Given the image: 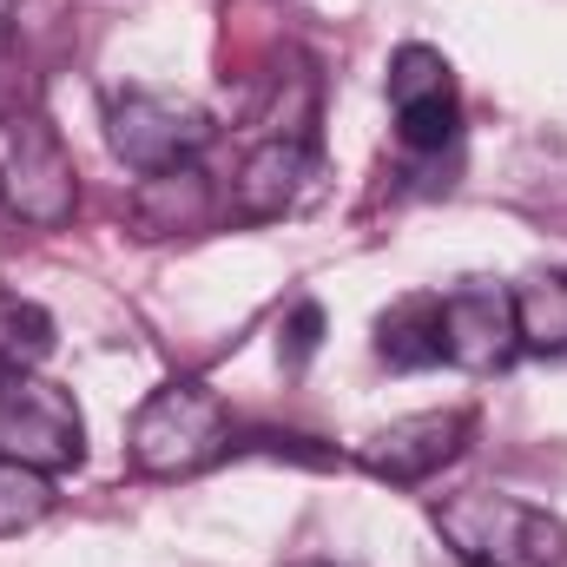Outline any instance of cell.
Segmentation results:
<instances>
[{
  "mask_svg": "<svg viewBox=\"0 0 567 567\" xmlns=\"http://www.w3.org/2000/svg\"><path fill=\"white\" fill-rule=\"evenodd\" d=\"M429 522L462 567H567V522L508 488L435 495Z\"/></svg>",
  "mask_w": 567,
  "mask_h": 567,
  "instance_id": "1",
  "label": "cell"
},
{
  "mask_svg": "<svg viewBox=\"0 0 567 567\" xmlns=\"http://www.w3.org/2000/svg\"><path fill=\"white\" fill-rule=\"evenodd\" d=\"M225 442H231V416H225L218 390L198 383V377L158 383L140 403L133 429H126V455H133V468L152 475V482H178V475L212 468L225 455Z\"/></svg>",
  "mask_w": 567,
  "mask_h": 567,
  "instance_id": "2",
  "label": "cell"
},
{
  "mask_svg": "<svg viewBox=\"0 0 567 567\" xmlns=\"http://www.w3.org/2000/svg\"><path fill=\"white\" fill-rule=\"evenodd\" d=\"M0 205L33 231L66 225L73 205H80L73 152L60 140V126L47 113H33V106L0 113Z\"/></svg>",
  "mask_w": 567,
  "mask_h": 567,
  "instance_id": "3",
  "label": "cell"
},
{
  "mask_svg": "<svg viewBox=\"0 0 567 567\" xmlns=\"http://www.w3.org/2000/svg\"><path fill=\"white\" fill-rule=\"evenodd\" d=\"M106 145L140 178H165V172H192L198 165V152L212 145V120L185 93L120 86V93H106Z\"/></svg>",
  "mask_w": 567,
  "mask_h": 567,
  "instance_id": "4",
  "label": "cell"
},
{
  "mask_svg": "<svg viewBox=\"0 0 567 567\" xmlns=\"http://www.w3.org/2000/svg\"><path fill=\"white\" fill-rule=\"evenodd\" d=\"M0 455L40 468V475H60V468H80L86 462V416L80 403L47 383L40 370H7L0 377Z\"/></svg>",
  "mask_w": 567,
  "mask_h": 567,
  "instance_id": "5",
  "label": "cell"
},
{
  "mask_svg": "<svg viewBox=\"0 0 567 567\" xmlns=\"http://www.w3.org/2000/svg\"><path fill=\"white\" fill-rule=\"evenodd\" d=\"M522 357V323H515V290L508 284H455L442 290V363L455 370H508Z\"/></svg>",
  "mask_w": 567,
  "mask_h": 567,
  "instance_id": "6",
  "label": "cell"
},
{
  "mask_svg": "<svg viewBox=\"0 0 567 567\" xmlns=\"http://www.w3.org/2000/svg\"><path fill=\"white\" fill-rule=\"evenodd\" d=\"M390 113H396V140L410 152H442L462 126V86L455 66L435 47H396L390 60Z\"/></svg>",
  "mask_w": 567,
  "mask_h": 567,
  "instance_id": "7",
  "label": "cell"
},
{
  "mask_svg": "<svg viewBox=\"0 0 567 567\" xmlns=\"http://www.w3.org/2000/svg\"><path fill=\"white\" fill-rule=\"evenodd\" d=\"M468 435H475L468 410H423V416H396L390 429L363 435L357 462L390 488H416V482H429L435 468H449L468 449Z\"/></svg>",
  "mask_w": 567,
  "mask_h": 567,
  "instance_id": "8",
  "label": "cell"
},
{
  "mask_svg": "<svg viewBox=\"0 0 567 567\" xmlns=\"http://www.w3.org/2000/svg\"><path fill=\"white\" fill-rule=\"evenodd\" d=\"M317 178V140H290V133H265V140L245 152L238 178H231V212L245 225H265L303 205Z\"/></svg>",
  "mask_w": 567,
  "mask_h": 567,
  "instance_id": "9",
  "label": "cell"
},
{
  "mask_svg": "<svg viewBox=\"0 0 567 567\" xmlns=\"http://www.w3.org/2000/svg\"><path fill=\"white\" fill-rule=\"evenodd\" d=\"M377 357L390 370H429V363H442V290L396 297L377 317Z\"/></svg>",
  "mask_w": 567,
  "mask_h": 567,
  "instance_id": "10",
  "label": "cell"
},
{
  "mask_svg": "<svg viewBox=\"0 0 567 567\" xmlns=\"http://www.w3.org/2000/svg\"><path fill=\"white\" fill-rule=\"evenodd\" d=\"M522 350H567V271H542L515 290Z\"/></svg>",
  "mask_w": 567,
  "mask_h": 567,
  "instance_id": "11",
  "label": "cell"
},
{
  "mask_svg": "<svg viewBox=\"0 0 567 567\" xmlns=\"http://www.w3.org/2000/svg\"><path fill=\"white\" fill-rule=\"evenodd\" d=\"M53 350V317L20 297V290H0V370H40Z\"/></svg>",
  "mask_w": 567,
  "mask_h": 567,
  "instance_id": "12",
  "label": "cell"
},
{
  "mask_svg": "<svg viewBox=\"0 0 567 567\" xmlns=\"http://www.w3.org/2000/svg\"><path fill=\"white\" fill-rule=\"evenodd\" d=\"M47 515H53V475H40V468L0 455V542L40 528Z\"/></svg>",
  "mask_w": 567,
  "mask_h": 567,
  "instance_id": "13",
  "label": "cell"
},
{
  "mask_svg": "<svg viewBox=\"0 0 567 567\" xmlns=\"http://www.w3.org/2000/svg\"><path fill=\"white\" fill-rule=\"evenodd\" d=\"M317 343H323V310H317V303L303 297V303L290 310V323H284V330H278V350H284V357H290V363H303V357H310Z\"/></svg>",
  "mask_w": 567,
  "mask_h": 567,
  "instance_id": "14",
  "label": "cell"
},
{
  "mask_svg": "<svg viewBox=\"0 0 567 567\" xmlns=\"http://www.w3.org/2000/svg\"><path fill=\"white\" fill-rule=\"evenodd\" d=\"M303 567H343V561H303Z\"/></svg>",
  "mask_w": 567,
  "mask_h": 567,
  "instance_id": "15",
  "label": "cell"
},
{
  "mask_svg": "<svg viewBox=\"0 0 567 567\" xmlns=\"http://www.w3.org/2000/svg\"><path fill=\"white\" fill-rule=\"evenodd\" d=\"M0 33H7V0H0Z\"/></svg>",
  "mask_w": 567,
  "mask_h": 567,
  "instance_id": "16",
  "label": "cell"
},
{
  "mask_svg": "<svg viewBox=\"0 0 567 567\" xmlns=\"http://www.w3.org/2000/svg\"><path fill=\"white\" fill-rule=\"evenodd\" d=\"M0 377H7V370H0Z\"/></svg>",
  "mask_w": 567,
  "mask_h": 567,
  "instance_id": "17",
  "label": "cell"
}]
</instances>
